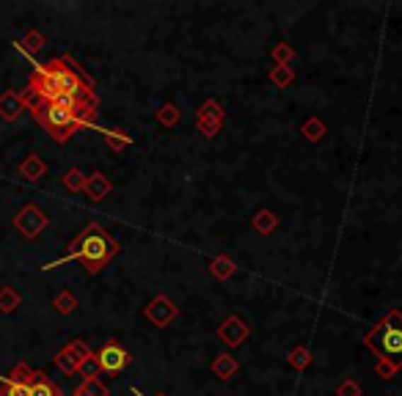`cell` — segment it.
Listing matches in <instances>:
<instances>
[{"label": "cell", "instance_id": "obj_28", "mask_svg": "<svg viewBox=\"0 0 402 396\" xmlns=\"http://www.w3.org/2000/svg\"><path fill=\"white\" fill-rule=\"evenodd\" d=\"M64 185H67L69 190H83V185H86V176L77 171V168H69V171L64 173Z\"/></svg>", "mask_w": 402, "mask_h": 396}, {"label": "cell", "instance_id": "obj_19", "mask_svg": "<svg viewBox=\"0 0 402 396\" xmlns=\"http://www.w3.org/2000/svg\"><path fill=\"white\" fill-rule=\"evenodd\" d=\"M20 173L25 176L28 182H39V179L45 176V163H42V157H39V154H30L25 163L20 165Z\"/></svg>", "mask_w": 402, "mask_h": 396}, {"label": "cell", "instance_id": "obj_10", "mask_svg": "<svg viewBox=\"0 0 402 396\" xmlns=\"http://www.w3.org/2000/svg\"><path fill=\"white\" fill-rule=\"evenodd\" d=\"M248 333H251L248 325L240 320V317H229V320L218 327V339L229 346H240L246 339H248Z\"/></svg>", "mask_w": 402, "mask_h": 396}, {"label": "cell", "instance_id": "obj_1", "mask_svg": "<svg viewBox=\"0 0 402 396\" xmlns=\"http://www.w3.org/2000/svg\"><path fill=\"white\" fill-rule=\"evenodd\" d=\"M28 91L42 97V102H55L58 97H69L75 102H83V105H97L94 83L77 69L69 55L39 64L28 77Z\"/></svg>", "mask_w": 402, "mask_h": 396}, {"label": "cell", "instance_id": "obj_29", "mask_svg": "<svg viewBox=\"0 0 402 396\" xmlns=\"http://www.w3.org/2000/svg\"><path fill=\"white\" fill-rule=\"evenodd\" d=\"M75 305H77V300L69 295V292H61L58 300H55V308H58L61 314H72V311H75Z\"/></svg>", "mask_w": 402, "mask_h": 396}, {"label": "cell", "instance_id": "obj_26", "mask_svg": "<svg viewBox=\"0 0 402 396\" xmlns=\"http://www.w3.org/2000/svg\"><path fill=\"white\" fill-rule=\"evenodd\" d=\"M157 122L163 124V127H174L179 122V110H176L174 105H163L160 110H157Z\"/></svg>", "mask_w": 402, "mask_h": 396}, {"label": "cell", "instance_id": "obj_22", "mask_svg": "<svg viewBox=\"0 0 402 396\" xmlns=\"http://www.w3.org/2000/svg\"><path fill=\"white\" fill-rule=\"evenodd\" d=\"M292 80H295V72H292L289 66H273V69H270V83H273L276 88H287Z\"/></svg>", "mask_w": 402, "mask_h": 396}, {"label": "cell", "instance_id": "obj_18", "mask_svg": "<svg viewBox=\"0 0 402 396\" xmlns=\"http://www.w3.org/2000/svg\"><path fill=\"white\" fill-rule=\"evenodd\" d=\"M253 228L259 231V234H273L278 228V218L270 212V209H259L256 215H253Z\"/></svg>", "mask_w": 402, "mask_h": 396}, {"label": "cell", "instance_id": "obj_9", "mask_svg": "<svg viewBox=\"0 0 402 396\" xmlns=\"http://www.w3.org/2000/svg\"><path fill=\"white\" fill-rule=\"evenodd\" d=\"M88 358H91V355H88V346L83 344V342H72V344L64 346V349L58 352L55 363H58L64 371H77Z\"/></svg>", "mask_w": 402, "mask_h": 396}, {"label": "cell", "instance_id": "obj_15", "mask_svg": "<svg viewBox=\"0 0 402 396\" xmlns=\"http://www.w3.org/2000/svg\"><path fill=\"white\" fill-rule=\"evenodd\" d=\"M301 132H303V138H306V141H311V144H317V141H323V138H326L328 124L323 122V119H317V116H309V119L303 122Z\"/></svg>", "mask_w": 402, "mask_h": 396}, {"label": "cell", "instance_id": "obj_2", "mask_svg": "<svg viewBox=\"0 0 402 396\" xmlns=\"http://www.w3.org/2000/svg\"><path fill=\"white\" fill-rule=\"evenodd\" d=\"M364 344L375 352V374L380 380H391L402 369V314L389 311L372 330L364 333Z\"/></svg>", "mask_w": 402, "mask_h": 396}, {"label": "cell", "instance_id": "obj_21", "mask_svg": "<svg viewBox=\"0 0 402 396\" xmlns=\"http://www.w3.org/2000/svg\"><path fill=\"white\" fill-rule=\"evenodd\" d=\"M105 141H108V146L113 148V151H122L125 146H130V135H127L125 129H105Z\"/></svg>", "mask_w": 402, "mask_h": 396}, {"label": "cell", "instance_id": "obj_20", "mask_svg": "<svg viewBox=\"0 0 402 396\" xmlns=\"http://www.w3.org/2000/svg\"><path fill=\"white\" fill-rule=\"evenodd\" d=\"M309 363H311V352H309L306 346H295V349L289 352V366L295 371H306Z\"/></svg>", "mask_w": 402, "mask_h": 396}, {"label": "cell", "instance_id": "obj_4", "mask_svg": "<svg viewBox=\"0 0 402 396\" xmlns=\"http://www.w3.org/2000/svg\"><path fill=\"white\" fill-rule=\"evenodd\" d=\"M33 116H36V122L50 132V138L55 144H67L83 127H91V124H94L97 107H94V105L64 107V105H55V102H45Z\"/></svg>", "mask_w": 402, "mask_h": 396}, {"label": "cell", "instance_id": "obj_16", "mask_svg": "<svg viewBox=\"0 0 402 396\" xmlns=\"http://www.w3.org/2000/svg\"><path fill=\"white\" fill-rule=\"evenodd\" d=\"M212 374L215 377H221V380H229V377H234L237 374V369H240V363L231 358V355H218L215 361H212Z\"/></svg>", "mask_w": 402, "mask_h": 396}, {"label": "cell", "instance_id": "obj_11", "mask_svg": "<svg viewBox=\"0 0 402 396\" xmlns=\"http://www.w3.org/2000/svg\"><path fill=\"white\" fill-rule=\"evenodd\" d=\"M147 317H149V322H154L157 327H166V325L176 317V305L166 295H157L149 305H147Z\"/></svg>", "mask_w": 402, "mask_h": 396}, {"label": "cell", "instance_id": "obj_3", "mask_svg": "<svg viewBox=\"0 0 402 396\" xmlns=\"http://www.w3.org/2000/svg\"><path fill=\"white\" fill-rule=\"evenodd\" d=\"M119 253V243L102 228L97 223L86 226L80 234L75 237V243L69 248L67 256L55 259L50 264H45V270H55L61 264H69V262H83V267L88 272H100L105 270V264Z\"/></svg>", "mask_w": 402, "mask_h": 396}, {"label": "cell", "instance_id": "obj_24", "mask_svg": "<svg viewBox=\"0 0 402 396\" xmlns=\"http://www.w3.org/2000/svg\"><path fill=\"white\" fill-rule=\"evenodd\" d=\"M75 396H108V388L102 383H97V377H94V380H86L75 391Z\"/></svg>", "mask_w": 402, "mask_h": 396}, {"label": "cell", "instance_id": "obj_23", "mask_svg": "<svg viewBox=\"0 0 402 396\" xmlns=\"http://www.w3.org/2000/svg\"><path fill=\"white\" fill-rule=\"evenodd\" d=\"M273 61H276V66H289L292 64V58H295V50L289 47L287 42H278L276 47H273Z\"/></svg>", "mask_w": 402, "mask_h": 396}, {"label": "cell", "instance_id": "obj_12", "mask_svg": "<svg viewBox=\"0 0 402 396\" xmlns=\"http://www.w3.org/2000/svg\"><path fill=\"white\" fill-rule=\"evenodd\" d=\"M23 97L20 94H3L0 97V119L3 122H17V116L23 113Z\"/></svg>", "mask_w": 402, "mask_h": 396}, {"label": "cell", "instance_id": "obj_5", "mask_svg": "<svg viewBox=\"0 0 402 396\" xmlns=\"http://www.w3.org/2000/svg\"><path fill=\"white\" fill-rule=\"evenodd\" d=\"M94 363H97L105 374H119V371L130 363V352H127L122 344H116V342H108V344L94 355Z\"/></svg>", "mask_w": 402, "mask_h": 396}, {"label": "cell", "instance_id": "obj_31", "mask_svg": "<svg viewBox=\"0 0 402 396\" xmlns=\"http://www.w3.org/2000/svg\"><path fill=\"white\" fill-rule=\"evenodd\" d=\"M80 371L86 374V380H94V371H97V363H94V358H88L83 366H80Z\"/></svg>", "mask_w": 402, "mask_h": 396}, {"label": "cell", "instance_id": "obj_27", "mask_svg": "<svg viewBox=\"0 0 402 396\" xmlns=\"http://www.w3.org/2000/svg\"><path fill=\"white\" fill-rule=\"evenodd\" d=\"M42 45H45V39H42V33H36V30H30L25 39L20 42V47L25 50V52H39Z\"/></svg>", "mask_w": 402, "mask_h": 396}, {"label": "cell", "instance_id": "obj_32", "mask_svg": "<svg viewBox=\"0 0 402 396\" xmlns=\"http://www.w3.org/2000/svg\"><path fill=\"white\" fill-rule=\"evenodd\" d=\"M160 396H163V394H160Z\"/></svg>", "mask_w": 402, "mask_h": 396}, {"label": "cell", "instance_id": "obj_14", "mask_svg": "<svg viewBox=\"0 0 402 396\" xmlns=\"http://www.w3.org/2000/svg\"><path fill=\"white\" fill-rule=\"evenodd\" d=\"M30 396H61V388L52 383L50 377H45L42 371H33V380H30Z\"/></svg>", "mask_w": 402, "mask_h": 396}, {"label": "cell", "instance_id": "obj_17", "mask_svg": "<svg viewBox=\"0 0 402 396\" xmlns=\"http://www.w3.org/2000/svg\"><path fill=\"white\" fill-rule=\"evenodd\" d=\"M209 272H212L218 281H226V278H231V275L237 272V264H234L229 256H215V259L209 262Z\"/></svg>", "mask_w": 402, "mask_h": 396}, {"label": "cell", "instance_id": "obj_7", "mask_svg": "<svg viewBox=\"0 0 402 396\" xmlns=\"http://www.w3.org/2000/svg\"><path fill=\"white\" fill-rule=\"evenodd\" d=\"M196 124H199V129L207 135V138H212V135H218L221 132V127H224V107L215 102V99H209V102H204L199 107V116H196Z\"/></svg>", "mask_w": 402, "mask_h": 396}, {"label": "cell", "instance_id": "obj_30", "mask_svg": "<svg viewBox=\"0 0 402 396\" xmlns=\"http://www.w3.org/2000/svg\"><path fill=\"white\" fill-rule=\"evenodd\" d=\"M336 396H361V385L355 380H345L339 388H336Z\"/></svg>", "mask_w": 402, "mask_h": 396}, {"label": "cell", "instance_id": "obj_6", "mask_svg": "<svg viewBox=\"0 0 402 396\" xmlns=\"http://www.w3.org/2000/svg\"><path fill=\"white\" fill-rule=\"evenodd\" d=\"M14 226H17V231H23L28 240H33V237H39L42 231H45V226H47V215H42L33 204H28L25 209H20L17 215H14Z\"/></svg>", "mask_w": 402, "mask_h": 396}, {"label": "cell", "instance_id": "obj_13", "mask_svg": "<svg viewBox=\"0 0 402 396\" xmlns=\"http://www.w3.org/2000/svg\"><path fill=\"white\" fill-rule=\"evenodd\" d=\"M83 187H86V193L91 196V201H102V198L110 193V182H108V179H105V173H100V171L91 173V176L86 179V185H83Z\"/></svg>", "mask_w": 402, "mask_h": 396}, {"label": "cell", "instance_id": "obj_8", "mask_svg": "<svg viewBox=\"0 0 402 396\" xmlns=\"http://www.w3.org/2000/svg\"><path fill=\"white\" fill-rule=\"evenodd\" d=\"M30 380H33V369L28 366H17V369L8 374L6 385L0 388V396H30Z\"/></svg>", "mask_w": 402, "mask_h": 396}, {"label": "cell", "instance_id": "obj_25", "mask_svg": "<svg viewBox=\"0 0 402 396\" xmlns=\"http://www.w3.org/2000/svg\"><path fill=\"white\" fill-rule=\"evenodd\" d=\"M17 303H20L17 292L8 289V286H3V292H0V311H3V314H11V311L17 308Z\"/></svg>", "mask_w": 402, "mask_h": 396}]
</instances>
